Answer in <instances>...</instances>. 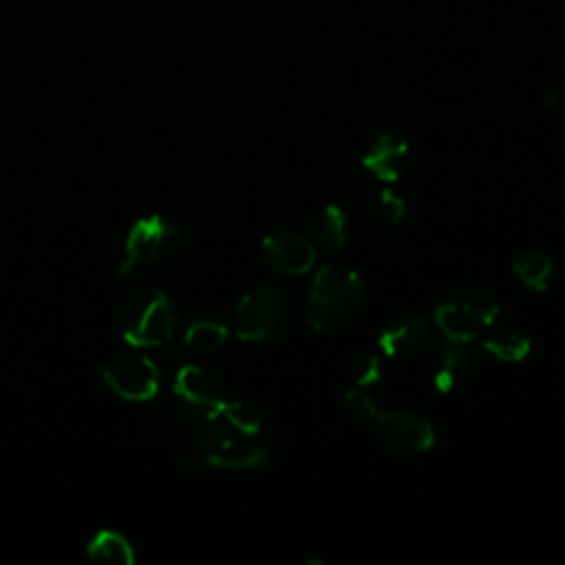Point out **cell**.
<instances>
[{
	"label": "cell",
	"mask_w": 565,
	"mask_h": 565,
	"mask_svg": "<svg viewBox=\"0 0 565 565\" xmlns=\"http://www.w3.org/2000/svg\"><path fill=\"white\" fill-rule=\"evenodd\" d=\"M366 300L360 274L344 265H324L307 294V322L320 333H335L355 322Z\"/></svg>",
	"instance_id": "6da1fadb"
},
{
	"label": "cell",
	"mask_w": 565,
	"mask_h": 565,
	"mask_svg": "<svg viewBox=\"0 0 565 565\" xmlns=\"http://www.w3.org/2000/svg\"><path fill=\"white\" fill-rule=\"evenodd\" d=\"M196 435V450L203 461L232 468V470H260L271 461V450L256 441V435H247L234 428L223 413L192 419Z\"/></svg>",
	"instance_id": "7a4b0ae2"
},
{
	"label": "cell",
	"mask_w": 565,
	"mask_h": 565,
	"mask_svg": "<svg viewBox=\"0 0 565 565\" xmlns=\"http://www.w3.org/2000/svg\"><path fill=\"white\" fill-rule=\"evenodd\" d=\"M497 313L499 305L486 287L461 285L435 307V324L448 342L466 344L481 338Z\"/></svg>",
	"instance_id": "3957f363"
},
{
	"label": "cell",
	"mask_w": 565,
	"mask_h": 565,
	"mask_svg": "<svg viewBox=\"0 0 565 565\" xmlns=\"http://www.w3.org/2000/svg\"><path fill=\"white\" fill-rule=\"evenodd\" d=\"M119 324L126 342L132 347H163L174 335L177 309L163 291L141 289L124 302L119 311Z\"/></svg>",
	"instance_id": "277c9868"
},
{
	"label": "cell",
	"mask_w": 565,
	"mask_h": 565,
	"mask_svg": "<svg viewBox=\"0 0 565 565\" xmlns=\"http://www.w3.org/2000/svg\"><path fill=\"white\" fill-rule=\"evenodd\" d=\"M291 329V305L274 287L243 296L234 311V331L245 342H274Z\"/></svg>",
	"instance_id": "5b68a950"
},
{
	"label": "cell",
	"mask_w": 565,
	"mask_h": 565,
	"mask_svg": "<svg viewBox=\"0 0 565 565\" xmlns=\"http://www.w3.org/2000/svg\"><path fill=\"white\" fill-rule=\"evenodd\" d=\"M179 227L166 216L150 214L139 218L126 236V256L117 274L128 276L135 267L170 258L179 249Z\"/></svg>",
	"instance_id": "8992f818"
},
{
	"label": "cell",
	"mask_w": 565,
	"mask_h": 565,
	"mask_svg": "<svg viewBox=\"0 0 565 565\" xmlns=\"http://www.w3.org/2000/svg\"><path fill=\"white\" fill-rule=\"evenodd\" d=\"M373 422L377 424L380 446L393 457H415L435 444V428L417 413L380 411Z\"/></svg>",
	"instance_id": "52a82bcc"
},
{
	"label": "cell",
	"mask_w": 565,
	"mask_h": 565,
	"mask_svg": "<svg viewBox=\"0 0 565 565\" xmlns=\"http://www.w3.org/2000/svg\"><path fill=\"white\" fill-rule=\"evenodd\" d=\"M99 375L113 393L130 402L150 399L159 388V371L154 362L139 353H126L102 362Z\"/></svg>",
	"instance_id": "ba28073f"
},
{
	"label": "cell",
	"mask_w": 565,
	"mask_h": 565,
	"mask_svg": "<svg viewBox=\"0 0 565 565\" xmlns=\"http://www.w3.org/2000/svg\"><path fill=\"white\" fill-rule=\"evenodd\" d=\"M174 395L179 397L190 419L216 415L230 399L221 377L194 364H185L179 369L174 377Z\"/></svg>",
	"instance_id": "9c48e42d"
},
{
	"label": "cell",
	"mask_w": 565,
	"mask_h": 565,
	"mask_svg": "<svg viewBox=\"0 0 565 565\" xmlns=\"http://www.w3.org/2000/svg\"><path fill=\"white\" fill-rule=\"evenodd\" d=\"M260 254L265 263L282 276H302L316 263L313 243L298 232H274L265 236Z\"/></svg>",
	"instance_id": "30bf717a"
},
{
	"label": "cell",
	"mask_w": 565,
	"mask_h": 565,
	"mask_svg": "<svg viewBox=\"0 0 565 565\" xmlns=\"http://www.w3.org/2000/svg\"><path fill=\"white\" fill-rule=\"evenodd\" d=\"M380 351L391 360H411L428 344V324L415 313L395 316L377 338Z\"/></svg>",
	"instance_id": "8fae6325"
},
{
	"label": "cell",
	"mask_w": 565,
	"mask_h": 565,
	"mask_svg": "<svg viewBox=\"0 0 565 565\" xmlns=\"http://www.w3.org/2000/svg\"><path fill=\"white\" fill-rule=\"evenodd\" d=\"M408 159V143L388 130L377 132L362 154V166L369 174L384 183H393L402 177Z\"/></svg>",
	"instance_id": "7c38bea8"
},
{
	"label": "cell",
	"mask_w": 565,
	"mask_h": 565,
	"mask_svg": "<svg viewBox=\"0 0 565 565\" xmlns=\"http://www.w3.org/2000/svg\"><path fill=\"white\" fill-rule=\"evenodd\" d=\"M470 373V358L463 351V344L457 342H448L446 347H441L435 366H433V386L439 393H452L455 388H459Z\"/></svg>",
	"instance_id": "4fadbf2b"
},
{
	"label": "cell",
	"mask_w": 565,
	"mask_h": 565,
	"mask_svg": "<svg viewBox=\"0 0 565 565\" xmlns=\"http://www.w3.org/2000/svg\"><path fill=\"white\" fill-rule=\"evenodd\" d=\"M483 349L497 358L499 362H521L527 358L532 342L525 333L508 329V327H499V329H486L483 333Z\"/></svg>",
	"instance_id": "5bb4252c"
},
{
	"label": "cell",
	"mask_w": 565,
	"mask_h": 565,
	"mask_svg": "<svg viewBox=\"0 0 565 565\" xmlns=\"http://www.w3.org/2000/svg\"><path fill=\"white\" fill-rule=\"evenodd\" d=\"M227 338L230 329L225 322L216 320L214 316H199L188 324L183 344L194 353H214L227 342Z\"/></svg>",
	"instance_id": "9a60e30c"
},
{
	"label": "cell",
	"mask_w": 565,
	"mask_h": 565,
	"mask_svg": "<svg viewBox=\"0 0 565 565\" xmlns=\"http://www.w3.org/2000/svg\"><path fill=\"white\" fill-rule=\"evenodd\" d=\"M512 271L519 278V282L527 289L534 291H543L550 285L552 271H554V263L545 252L539 249H525L521 252L514 263H512Z\"/></svg>",
	"instance_id": "2e32d148"
},
{
	"label": "cell",
	"mask_w": 565,
	"mask_h": 565,
	"mask_svg": "<svg viewBox=\"0 0 565 565\" xmlns=\"http://www.w3.org/2000/svg\"><path fill=\"white\" fill-rule=\"evenodd\" d=\"M311 234L313 238L329 247L340 249L347 243V214L338 205H324L320 207L311 218Z\"/></svg>",
	"instance_id": "e0dca14e"
},
{
	"label": "cell",
	"mask_w": 565,
	"mask_h": 565,
	"mask_svg": "<svg viewBox=\"0 0 565 565\" xmlns=\"http://www.w3.org/2000/svg\"><path fill=\"white\" fill-rule=\"evenodd\" d=\"M88 558L99 561V563L128 565L135 561V552L126 536H121L113 530H102L88 543Z\"/></svg>",
	"instance_id": "ac0fdd59"
},
{
	"label": "cell",
	"mask_w": 565,
	"mask_h": 565,
	"mask_svg": "<svg viewBox=\"0 0 565 565\" xmlns=\"http://www.w3.org/2000/svg\"><path fill=\"white\" fill-rule=\"evenodd\" d=\"M221 413L234 428H238L247 435H258L263 417L254 406H249L245 402H238V399H227V404L223 406Z\"/></svg>",
	"instance_id": "d6986e66"
},
{
	"label": "cell",
	"mask_w": 565,
	"mask_h": 565,
	"mask_svg": "<svg viewBox=\"0 0 565 565\" xmlns=\"http://www.w3.org/2000/svg\"><path fill=\"white\" fill-rule=\"evenodd\" d=\"M349 375H351L353 384L360 386V388H366V386L377 384V382L382 380V360H380V355H375V353H371V351L358 353V355L351 360Z\"/></svg>",
	"instance_id": "ffe728a7"
},
{
	"label": "cell",
	"mask_w": 565,
	"mask_h": 565,
	"mask_svg": "<svg viewBox=\"0 0 565 565\" xmlns=\"http://www.w3.org/2000/svg\"><path fill=\"white\" fill-rule=\"evenodd\" d=\"M373 212L377 214V218L386 225H397L404 221L406 216V203L402 196H397L391 190H380L373 196Z\"/></svg>",
	"instance_id": "44dd1931"
},
{
	"label": "cell",
	"mask_w": 565,
	"mask_h": 565,
	"mask_svg": "<svg viewBox=\"0 0 565 565\" xmlns=\"http://www.w3.org/2000/svg\"><path fill=\"white\" fill-rule=\"evenodd\" d=\"M344 411L353 422H371L377 417V406L375 402L366 395L364 388L355 386L344 393Z\"/></svg>",
	"instance_id": "7402d4cb"
}]
</instances>
